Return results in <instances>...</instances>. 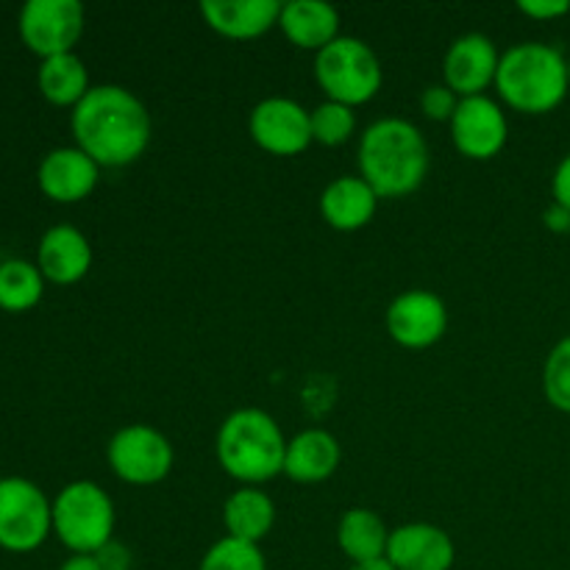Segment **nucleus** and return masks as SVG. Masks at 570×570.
Returning a JSON list of instances; mask_svg holds the SVG:
<instances>
[{"mask_svg":"<svg viewBox=\"0 0 570 570\" xmlns=\"http://www.w3.org/2000/svg\"><path fill=\"white\" fill-rule=\"evenodd\" d=\"M351 570H395L390 566L387 560H379V562H367V566H351Z\"/></svg>","mask_w":570,"mask_h":570,"instance_id":"nucleus-33","label":"nucleus"},{"mask_svg":"<svg viewBox=\"0 0 570 570\" xmlns=\"http://www.w3.org/2000/svg\"><path fill=\"white\" fill-rule=\"evenodd\" d=\"M356 131V115L351 106L323 100L312 109V139L326 148H340L348 142Z\"/></svg>","mask_w":570,"mask_h":570,"instance_id":"nucleus-25","label":"nucleus"},{"mask_svg":"<svg viewBox=\"0 0 570 570\" xmlns=\"http://www.w3.org/2000/svg\"><path fill=\"white\" fill-rule=\"evenodd\" d=\"M250 139L271 156H301L309 148L312 139V111H306L298 100L273 98L259 100L248 117Z\"/></svg>","mask_w":570,"mask_h":570,"instance_id":"nucleus-10","label":"nucleus"},{"mask_svg":"<svg viewBox=\"0 0 570 570\" xmlns=\"http://www.w3.org/2000/svg\"><path fill=\"white\" fill-rule=\"evenodd\" d=\"M0 265H3V256H0Z\"/></svg>","mask_w":570,"mask_h":570,"instance_id":"nucleus-35","label":"nucleus"},{"mask_svg":"<svg viewBox=\"0 0 570 570\" xmlns=\"http://www.w3.org/2000/svg\"><path fill=\"white\" fill-rule=\"evenodd\" d=\"M499 98L521 115H549L570 92L568 59L546 42L512 45L495 76Z\"/></svg>","mask_w":570,"mask_h":570,"instance_id":"nucleus-4","label":"nucleus"},{"mask_svg":"<svg viewBox=\"0 0 570 570\" xmlns=\"http://www.w3.org/2000/svg\"><path fill=\"white\" fill-rule=\"evenodd\" d=\"M518 9H521L527 17H532V20H540V22L560 20V17L570 14L568 0H521Z\"/></svg>","mask_w":570,"mask_h":570,"instance_id":"nucleus-29","label":"nucleus"},{"mask_svg":"<svg viewBox=\"0 0 570 570\" xmlns=\"http://www.w3.org/2000/svg\"><path fill=\"white\" fill-rule=\"evenodd\" d=\"M87 28V14L78 0H28L17 17L22 45L39 59L76 53Z\"/></svg>","mask_w":570,"mask_h":570,"instance_id":"nucleus-9","label":"nucleus"},{"mask_svg":"<svg viewBox=\"0 0 570 570\" xmlns=\"http://www.w3.org/2000/svg\"><path fill=\"white\" fill-rule=\"evenodd\" d=\"M568 83H570V59H568Z\"/></svg>","mask_w":570,"mask_h":570,"instance_id":"nucleus-34","label":"nucleus"},{"mask_svg":"<svg viewBox=\"0 0 570 570\" xmlns=\"http://www.w3.org/2000/svg\"><path fill=\"white\" fill-rule=\"evenodd\" d=\"M343 449L326 429H304L287 443L284 476L295 484H321L337 473Z\"/></svg>","mask_w":570,"mask_h":570,"instance_id":"nucleus-18","label":"nucleus"},{"mask_svg":"<svg viewBox=\"0 0 570 570\" xmlns=\"http://www.w3.org/2000/svg\"><path fill=\"white\" fill-rule=\"evenodd\" d=\"M460 100V95L445 83H429L421 92V111L434 122H451Z\"/></svg>","mask_w":570,"mask_h":570,"instance_id":"nucleus-28","label":"nucleus"},{"mask_svg":"<svg viewBox=\"0 0 570 570\" xmlns=\"http://www.w3.org/2000/svg\"><path fill=\"white\" fill-rule=\"evenodd\" d=\"M276 523V504L259 488H239L223 504V527L226 538L245 540L259 546Z\"/></svg>","mask_w":570,"mask_h":570,"instance_id":"nucleus-21","label":"nucleus"},{"mask_svg":"<svg viewBox=\"0 0 570 570\" xmlns=\"http://www.w3.org/2000/svg\"><path fill=\"white\" fill-rule=\"evenodd\" d=\"M451 139L460 156L471 161H490L507 148L510 139V122L499 100L488 95L462 98L451 117Z\"/></svg>","mask_w":570,"mask_h":570,"instance_id":"nucleus-11","label":"nucleus"},{"mask_svg":"<svg viewBox=\"0 0 570 570\" xmlns=\"http://www.w3.org/2000/svg\"><path fill=\"white\" fill-rule=\"evenodd\" d=\"M53 534V501L22 476L0 479V549L31 554Z\"/></svg>","mask_w":570,"mask_h":570,"instance_id":"nucleus-7","label":"nucleus"},{"mask_svg":"<svg viewBox=\"0 0 570 570\" xmlns=\"http://www.w3.org/2000/svg\"><path fill=\"white\" fill-rule=\"evenodd\" d=\"M100 181V165L89 159L78 145H65L45 154L39 161L37 184L53 204H78L95 193Z\"/></svg>","mask_w":570,"mask_h":570,"instance_id":"nucleus-14","label":"nucleus"},{"mask_svg":"<svg viewBox=\"0 0 570 570\" xmlns=\"http://www.w3.org/2000/svg\"><path fill=\"white\" fill-rule=\"evenodd\" d=\"M215 454L234 482L243 488H259L284 473L287 438L271 412L243 406L217 429Z\"/></svg>","mask_w":570,"mask_h":570,"instance_id":"nucleus-3","label":"nucleus"},{"mask_svg":"<svg viewBox=\"0 0 570 570\" xmlns=\"http://www.w3.org/2000/svg\"><path fill=\"white\" fill-rule=\"evenodd\" d=\"M337 546L348 557L351 566L387 560L390 529L367 507H351L337 523Z\"/></svg>","mask_w":570,"mask_h":570,"instance_id":"nucleus-22","label":"nucleus"},{"mask_svg":"<svg viewBox=\"0 0 570 570\" xmlns=\"http://www.w3.org/2000/svg\"><path fill=\"white\" fill-rule=\"evenodd\" d=\"M72 139L100 167H128L154 137L150 111L131 89L98 83L70 115Z\"/></svg>","mask_w":570,"mask_h":570,"instance_id":"nucleus-1","label":"nucleus"},{"mask_svg":"<svg viewBox=\"0 0 570 570\" xmlns=\"http://www.w3.org/2000/svg\"><path fill=\"white\" fill-rule=\"evenodd\" d=\"M37 267L45 282L59 284V287L78 284L92 267V245H89L87 234L67 223L50 226L39 239Z\"/></svg>","mask_w":570,"mask_h":570,"instance_id":"nucleus-16","label":"nucleus"},{"mask_svg":"<svg viewBox=\"0 0 570 570\" xmlns=\"http://www.w3.org/2000/svg\"><path fill=\"white\" fill-rule=\"evenodd\" d=\"M106 460L120 482L134 484V488H150L170 476L176 451L159 429L131 423L111 434L109 445H106Z\"/></svg>","mask_w":570,"mask_h":570,"instance_id":"nucleus-8","label":"nucleus"},{"mask_svg":"<svg viewBox=\"0 0 570 570\" xmlns=\"http://www.w3.org/2000/svg\"><path fill=\"white\" fill-rule=\"evenodd\" d=\"M454 560V540L434 523L415 521L390 532L387 562L395 570H451Z\"/></svg>","mask_w":570,"mask_h":570,"instance_id":"nucleus-15","label":"nucleus"},{"mask_svg":"<svg viewBox=\"0 0 570 570\" xmlns=\"http://www.w3.org/2000/svg\"><path fill=\"white\" fill-rule=\"evenodd\" d=\"M501 53L488 33H462L449 45L443 56V83L454 89L460 98L488 95L495 87Z\"/></svg>","mask_w":570,"mask_h":570,"instance_id":"nucleus-13","label":"nucleus"},{"mask_svg":"<svg viewBox=\"0 0 570 570\" xmlns=\"http://www.w3.org/2000/svg\"><path fill=\"white\" fill-rule=\"evenodd\" d=\"M115 501L100 484L70 482L53 499V534L72 554H98L115 540Z\"/></svg>","mask_w":570,"mask_h":570,"instance_id":"nucleus-5","label":"nucleus"},{"mask_svg":"<svg viewBox=\"0 0 570 570\" xmlns=\"http://www.w3.org/2000/svg\"><path fill=\"white\" fill-rule=\"evenodd\" d=\"M45 295V276L26 259H3L0 265V309L9 315L31 312Z\"/></svg>","mask_w":570,"mask_h":570,"instance_id":"nucleus-24","label":"nucleus"},{"mask_svg":"<svg viewBox=\"0 0 570 570\" xmlns=\"http://www.w3.org/2000/svg\"><path fill=\"white\" fill-rule=\"evenodd\" d=\"M282 6L278 0H204L200 17L223 39L248 42L278 28Z\"/></svg>","mask_w":570,"mask_h":570,"instance_id":"nucleus-17","label":"nucleus"},{"mask_svg":"<svg viewBox=\"0 0 570 570\" xmlns=\"http://www.w3.org/2000/svg\"><path fill=\"white\" fill-rule=\"evenodd\" d=\"M379 195L362 176H340L321 195V215L334 232H360L376 217Z\"/></svg>","mask_w":570,"mask_h":570,"instance_id":"nucleus-19","label":"nucleus"},{"mask_svg":"<svg viewBox=\"0 0 570 570\" xmlns=\"http://www.w3.org/2000/svg\"><path fill=\"white\" fill-rule=\"evenodd\" d=\"M432 154L415 122L384 117L371 122L360 139V176L379 198H406L426 181Z\"/></svg>","mask_w":570,"mask_h":570,"instance_id":"nucleus-2","label":"nucleus"},{"mask_svg":"<svg viewBox=\"0 0 570 570\" xmlns=\"http://www.w3.org/2000/svg\"><path fill=\"white\" fill-rule=\"evenodd\" d=\"M59 570H104V566L92 554H72L70 560L61 562Z\"/></svg>","mask_w":570,"mask_h":570,"instance_id":"nucleus-32","label":"nucleus"},{"mask_svg":"<svg viewBox=\"0 0 570 570\" xmlns=\"http://www.w3.org/2000/svg\"><path fill=\"white\" fill-rule=\"evenodd\" d=\"M315 78L326 100L356 106L371 104L384 81L376 50L356 37H337L328 48L315 53Z\"/></svg>","mask_w":570,"mask_h":570,"instance_id":"nucleus-6","label":"nucleus"},{"mask_svg":"<svg viewBox=\"0 0 570 570\" xmlns=\"http://www.w3.org/2000/svg\"><path fill=\"white\" fill-rule=\"evenodd\" d=\"M449 328V306L432 289H406L387 306V334L401 348L438 345Z\"/></svg>","mask_w":570,"mask_h":570,"instance_id":"nucleus-12","label":"nucleus"},{"mask_svg":"<svg viewBox=\"0 0 570 570\" xmlns=\"http://www.w3.org/2000/svg\"><path fill=\"white\" fill-rule=\"evenodd\" d=\"M198 570H267V562L259 546L245 543V540L220 538L200 557Z\"/></svg>","mask_w":570,"mask_h":570,"instance_id":"nucleus-26","label":"nucleus"},{"mask_svg":"<svg viewBox=\"0 0 570 570\" xmlns=\"http://www.w3.org/2000/svg\"><path fill=\"white\" fill-rule=\"evenodd\" d=\"M37 87L48 104L61 106V109H76L87 98L92 83H89V70L81 56L61 53L39 61Z\"/></svg>","mask_w":570,"mask_h":570,"instance_id":"nucleus-23","label":"nucleus"},{"mask_svg":"<svg viewBox=\"0 0 570 570\" xmlns=\"http://www.w3.org/2000/svg\"><path fill=\"white\" fill-rule=\"evenodd\" d=\"M551 195H554V204L566 206L570 212V154L557 165L554 178H551Z\"/></svg>","mask_w":570,"mask_h":570,"instance_id":"nucleus-30","label":"nucleus"},{"mask_svg":"<svg viewBox=\"0 0 570 570\" xmlns=\"http://www.w3.org/2000/svg\"><path fill=\"white\" fill-rule=\"evenodd\" d=\"M543 395L557 412L570 415V334L562 337L546 356Z\"/></svg>","mask_w":570,"mask_h":570,"instance_id":"nucleus-27","label":"nucleus"},{"mask_svg":"<svg viewBox=\"0 0 570 570\" xmlns=\"http://www.w3.org/2000/svg\"><path fill=\"white\" fill-rule=\"evenodd\" d=\"M278 28L295 48L315 50V53H321L334 39L343 37L340 33V11L323 0H289V3H284Z\"/></svg>","mask_w":570,"mask_h":570,"instance_id":"nucleus-20","label":"nucleus"},{"mask_svg":"<svg viewBox=\"0 0 570 570\" xmlns=\"http://www.w3.org/2000/svg\"><path fill=\"white\" fill-rule=\"evenodd\" d=\"M543 223H546V228H549V232H554V234H570V212L566 209V206L551 204L549 209H546Z\"/></svg>","mask_w":570,"mask_h":570,"instance_id":"nucleus-31","label":"nucleus"}]
</instances>
